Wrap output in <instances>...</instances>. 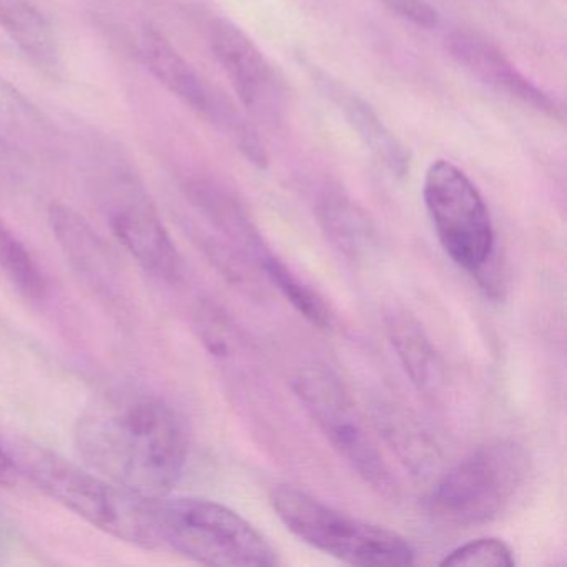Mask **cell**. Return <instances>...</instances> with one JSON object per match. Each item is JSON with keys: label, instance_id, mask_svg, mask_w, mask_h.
Wrapping results in <instances>:
<instances>
[{"label": "cell", "instance_id": "cell-8", "mask_svg": "<svg viewBox=\"0 0 567 567\" xmlns=\"http://www.w3.org/2000/svg\"><path fill=\"white\" fill-rule=\"evenodd\" d=\"M142 58L151 74L157 79L182 104L205 121L224 132L234 141L238 151L257 167H265L268 162L264 144L257 132L234 111L228 102L212 91L204 79L185 61L184 55L152 28L142 32Z\"/></svg>", "mask_w": 567, "mask_h": 567}, {"label": "cell", "instance_id": "cell-23", "mask_svg": "<svg viewBox=\"0 0 567 567\" xmlns=\"http://www.w3.org/2000/svg\"><path fill=\"white\" fill-rule=\"evenodd\" d=\"M21 473L16 466L14 457L9 450L0 446V487H12L18 483Z\"/></svg>", "mask_w": 567, "mask_h": 567}, {"label": "cell", "instance_id": "cell-17", "mask_svg": "<svg viewBox=\"0 0 567 567\" xmlns=\"http://www.w3.org/2000/svg\"><path fill=\"white\" fill-rule=\"evenodd\" d=\"M321 227L334 247L353 261L367 260L378 248V234L363 208L340 194H328L318 207Z\"/></svg>", "mask_w": 567, "mask_h": 567}, {"label": "cell", "instance_id": "cell-12", "mask_svg": "<svg viewBox=\"0 0 567 567\" xmlns=\"http://www.w3.org/2000/svg\"><path fill=\"white\" fill-rule=\"evenodd\" d=\"M447 51L484 84L517 99L554 121H563L556 101L540 91L523 72L517 71L516 65L486 39L473 32L456 31L447 38Z\"/></svg>", "mask_w": 567, "mask_h": 567}, {"label": "cell", "instance_id": "cell-21", "mask_svg": "<svg viewBox=\"0 0 567 567\" xmlns=\"http://www.w3.org/2000/svg\"><path fill=\"white\" fill-rule=\"evenodd\" d=\"M440 566L514 567L516 557L504 540L496 537H481L461 544L440 560Z\"/></svg>", "mask_w": 567, "mask_h": 567}, {"label": "cell", "instance_id": "cell-19", "mask_svg": "<svg viewBox=\"0 0 567 567\" xmlns=\"http://www.w3.org/2000/svg\"><path fill=\"white\" fill-rule=\"evenodd\" d=\"M0 270L4 271L19 293L39 301L48 293V278L24 241L0 220Z\"/></svg>", "mask_w": 567, "mask_h": 567}, {"label": "cell", "instance_id": "cell-2", "mask_svg": "<svg viewBox=\"0 0 567 567\" xmlns=\"http://www.w3.org/2000/svg\"><path fill=\"white\" fill-rule=\"evenodd\" d=\"M8 450L21 476L65 509L124 543L145 549L161 546L155 499L132 493L91 467L85 470L39 444L18 441Z\"/></svg>", "mask_w": 567, "mask_h": 567}, {"label": "cell", "instance_id": "cell-22", "mask_svg": "<svg viewBox=\"0 0 567 567\" xmlns=\"http://www.w3.org/2000/svg\"><path fill=\"white\" fill-rule=\"evenodd\" d=\"M381 2L417 28L433 29L440 22V16L426 0H381Z\"/></svg>", "mask_w": 567, "mask_h": 567}, {"label": "cell", "instance_id": "cell-11", "mask_svg": "<svg viewBox=\"0 0 567 567\" xmlns=\"http://www.w3.org/2000/svg\"><path fill=\"white\" fill-rule=\"evenodd\" d=\"M49 224L75 274L105 303L124 301L121 268L111 248L81 214L68 205L52 204Z\"/></svg>", "mask_w": 567, "mask_h": 567}, {"label": "cell", "instance_id": "cell-13", "mask_svg": "<svg viewBox=\"0 0 567 567\" xmlns=\"http://www.w3.org/2000/svg\"><path fill=\"white\" fill-rule=\"evenodd\" d=\"M330 97L337 102L344 118L361 138L368 151L391 172L403 177L410 168V154L404 145L394 137L393 132L383 124L377 112L353 92L333 84L327 78L320 79Z\"/></svg>", "mask_w": 567, "mask_h": 567}, {"label": "cell", "instance_id": "cell-3", "mask_svg": "<svg viewBox=\"0 0 567 567\" xmlns=\"http://www.w3.org/2000/svg\"><path fill=\"white\" fill-rule=\"evenodd\" d=\"M530 474V456L519 441L493 440L446 471L426 496L427 513L453 526H481L509 509Z\"/></svg>", "mask_w": 567, "mask_h": 567}, {"label": "cell", "instance_id": "cell-18", "mask_svg": "<svg viewBox=\"0 0 567 567\" xmlns=\"http://www.w3.org/2000/svg\"><path fill=\"white\" fill-rule=\"evenodd\" d=\"M378 426L388 443L400 454L403 463L414 473H424L433 467L437 460V447L431 443L423 427L416 421L394 408H378Z\"/></svg>", "mask_w": 567, "mask_h": 567}, {"label": "cell", "instance_id": "cell-14", "mask_svg": "<svg viewBox=\"0 0 567 567\" xmlns=\"http://www.w3.org/2000/svg\"><path fill=\"white\" fill-rule=\"evenodd\" d=\"M0 29L35 68L58 69L61 52L54 29L29 0H0Z\"/></svg>", "mask_w": 567, "mask_h": 567}, {"label": "cell", "instance_id": "cell-10", "mask_svg": "<svg viewBox=\"0 0 567 567\" xmlns=\"http://www.w3.org/2000/svg\"><path fill=\"white\" fill-rule=\"evenodd\" d=\"M109 224L141 267L165 281L181 275V255L152 202L137 188L122 187L109 204Z\"/></svg>", "mask_w": 567, "mask_h": 567}, {"label": "cell", "instance_id": "cell-16", "mask_svg": "<svg viewBox=\"0 0 567 567\" xmlns=\"http://www.w3.org/2000/svg\"><path fill=\"white\" fill-rule=\"evenodd\" d=\"M384 321L408 377L420 390H433L441 380L440 357L420 321L401 308H391Z\"/></svg>", "mask_w": 567, "mask_h": 567}, {"label": "cell", "instance_id": "cell-15", "mask_svg": "<svg viewBox=\"0 0 567 567\" xmlns=\"http://www.w3.org/2000/svg\"><path fill=\"white\" fill-rule=\"evenodd\" d=\"M255 264L264 271L270 284L284 295L285 300L318 330L331 331L337 327V315L327 300L307 284L303 278L298 277L277 254L270 250L264 237L255 241L254 247L248 250Z\"/></svg>", "mask_w": 567, "mask_h": 567}, {"label": "cell", "instance_id": "cell-4", "mask_svg": "<svg viewBox=\"0 0 567 567\" xmlns=\"http://www.w3.org/2000/svg\"><path fill=\"white\" fill-rule=\"evenodd\" d=\"M158 540L182 556L220 567H275L281 559L267 537L241 514L204 497L154 501Z\"/></svg>", "mask_w": 567, "mask_h": 567}, {"label": "cell", "instance_id": "cell-6", "mask_svg": "<svg viewBox=\"0 0 567 567\" xmlns=\"http://www.w3.org/2000/svg\"><path fill=\"white\" fill-rule=\"evenodd\" d=\"M423 200L447 257L480 278L493 264L496 234L476 185L456 165L436 161L424 175Z\"/></svg>", "mask_w": 567, "mask_h": 567}, {"label": "cell", "instance_id": "cell-5", "mask_svg": "<svg viewBox=\"0 0 567 567\" xmlns=\"http://www.w3.org/2000/svg\"><path fill=\"white\" fill-rule=\"evenodd\" d=\"M270 504L293 536L343 563L398 567L416 560L413 544L396 530L340 513L297 487H274Z\"/></svg>", "mask_w": 567, "mask_h": 567}, {"label": "cell", "instance_id": "cell-7", "mask_svg": "<svg viewBox=\"0 0 567 567\" xmlns=\"http://www.w3.org/2000/svg\"><path fill=\"white\" fill-rule=\"evenodd\" d=\"M293 390L311 420L351 470L373 489L393 493L396 484L390 467L373 437L364 430L340 377L324 364H311L298 371Z\"/></svg>", "mask_w": 567, "mask_h": 567}, {"label": "cell", "instance_id": "cell-1", "mask_svg": "<svg viewBox=\"0 0 567 567\" xmlns=\"http://www.w3.org/2000/svg\"><path fill=\"white\" fill-rule=\"evenodd\" d=\"M75 446L95 473L148 499L168 496L184 476L188 436L161 398H118L85 411Z\"/></svg>", "mask_w": 567, "mask_h": 567}, {"label": "cell", "instance_id": "cell-20", "mask_svg": "<svg viewBox=\"0 0 567 567\" xmlns=\"http://www.w3.org/2000/svg\"><path fill=\"white\" fill-rule=\"evenodd\" d=\"M0 127L11 134L42 135L48 131L44 117L38 107L11 82L0 75Z\"/></svg>", "mask_w": 567, "mask_h": 567}, {"label": "cell", "instance_id": "cell-24", "mask_svg": "<svg viewBox=\"0 0 567 567\" xmlns=\"http://www.w3.org/2000/svg\"><path fill=\"white\" fill-rule=\"evenodd\" d=\"M12 145L0 135V172H8L12 167V162H16V152L12 151Z\"/></svg>", "mask_w": 567, "mask_h": 567}, {"label": "cell", "instance_id": "cell-9", "mask_svg": "<svg viewBox=\"0 0 567 567\" xmlns=\"http://www.w3.org/2000/svg\"><path fill=\"white\" fill-rule=\"evenodd\" d=\"M210 45L241 104L260 121L278 124L287 107L284 84L254 41L237 25L218 19L210 29Z\"/></svg>", "mask_w": 567, "mask_h": 567}]
</instances>
